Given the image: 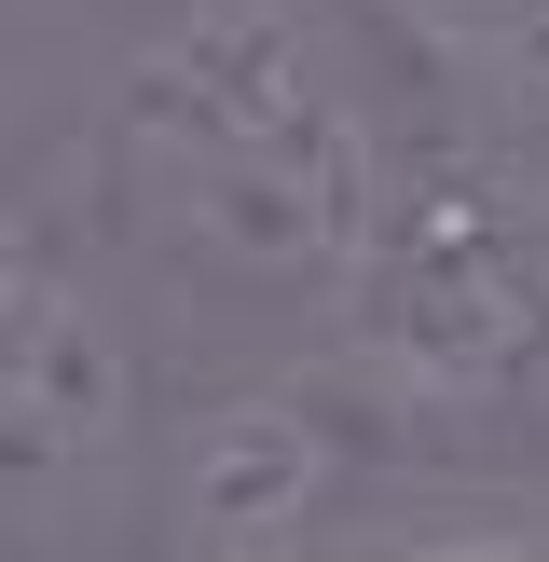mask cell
Wrapping results in <instances>:
<instances>
[{"instance_id":"obj_1","label":"cell","mask_w":549,"mask_h":562,"mask_svg":"<svg viewBox=\"0 0 549 562\" xmlns=\"http://www.w3.org/2000/svg\"><path fill=\"white\" fill-rule=\"evenodd\" d=\"M371 192L384 124L329 0H165L82 124V206L110 261L220 316H329Z\"/></svg>"},{"instance_id":"obj_2","label":"cell","mask_w":549,"mask_h":562,"mask_svg":"<svg viewBox=\"0 0 549 562\" xmlns=\"http://www.w3.org/2000/svg\"><path fill=\"white\" fill-rule=\"evenodd\" d=\"M329 384L371 426H508L549 412V179L467 124L384 137V192L329 289Z\"/></svg>"},{"instance_id":"obj_3","label":"cell","mask_w":549,"mask_h":562,"mask_svg":"<svg viewBox=\"0 0 549 562\" xmlns=\"http://www.w3.org/2000/svg\"><path fill=\"white\" fill-rule=\"evenodd\" d=\"M152 481L137 344L42 206H0V562H82Z\"/></svg>"}]
</instances>
